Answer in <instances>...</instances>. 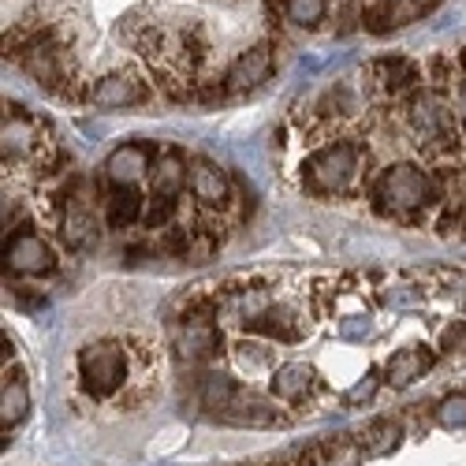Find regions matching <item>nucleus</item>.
I'll use <instances>...</instances> for the list:
<instances>
[{
    "instance_id": "9d476101",
    "label": "nucleus",
    "mask_w": 466,
    "mask_h": 466,
    "mask_svg": "<svg viewBox=\"0 0 466 466\" xmlns=\"http://www.w3.org/2000/svg\"><path fill=\"white\" fill-rule=\"evenodd\" d=\"M56 236L67 250H90L97 243V220L90 209V190H83L75 202H67V209L56 217Z\"/></svg>"
},
{
    "instance_id": "6ab92c4d",
    "label": "nucleus",
    "mask_w": 466,
    "mask_h": 466,
    "mask_svg": "<svg viewBox=\"0 0 466 466\" xmlns=\"http://www.w3.org/2000/svg\"><path fill=\"white\" fill-rule=\"evenodd\" d=\"M362 26H366L370 34H388V30L403 26V23H400V0H366Z\"/></svg>"
},
{
    "instance_id": "6e6552de",
    "label": "nucleus",
    "mask_w": 466,
    "mask_h": 466,
    "mask_svg": "<svg viewBox=\"0 0 466 466\" xmlns=\"http://www.w3.org/2000/svg\"><path fill=\"white\" fill-rule=\"evenodd\" d=\"M149 79H138L131 71H108L90 83V105L97 108H135L149 101Z\"/></svg>"
},
{
    "instance_id": "20e7f679",
    "label": "nucleus",
    "mask_w": 466,
    "mask_h": 466,
    "mask_svg": "<svg viewBox=\"0 0 466 466\" xmlns=\"http://www.w3.org/2000/svg\"><path fill=\"white\" fill-rule=\"evenodd\" d=\"M56 250L49 247L46 236H37L30 224L15 228L5 236V268L12 277H23V280H37V277H49L56 273Z\"/></svg>"
},
{
    "instance_id": "dca6fc26",
    "label": "nucleus",
    "mask_w": 466,
    "mask_h": 466,
    "mask_svg": "<svg viewBox=\"0 0 466 466\" xmlns=\"http://www.w3.org/2000/svg\"><path fill=\"white\" fill-rule=\"evenodd\" d=\"M26 410H30V388H26L23 370L12 366V370H5V392H0V433H5V441L26 418Z\"/></svg>"
},
{
    "instance_id": "9b49d317",
    "label": "nucleus",
    "mask_w": 466,
    "mask_h": 466,
    "mask_svg": "<svg viewBox=\"0 0 466 466\" xmlns=\"http://www.w3.org/2000/svg\"><path fill=\"white\" fill-rule=\"evenodd\" d=\"M153 157H157V153H153L146 142H127L120 149H112L108 161H105L108 187H135L153 168Z\"/></svg>"
},
{
    "instance_id": "1a4fd4ad",
    "label": "nucleus",
    "mask_w": 466,
    "mask_h": 466,
    "mask_svg": "<svg viewBox=\"0 0 466 466\" xmlns=\"http://www.w3.org/2000/svg\"><path fill=\"white\" fill-rule=\"evenodd\" d=\"M176 351L187 362H213L224 355V332L220 321H176Z\"/></svg>"
},
{
    "instance_id": "f257e3e1",
    "label": "nucleus",
    "mask_w": 466,
    "mask_h": 466,
    "mask_svg": "<svg viewBox=\"0 0 466 466\" xmlns=\"http://www.w3.org/2000/svg\"><path fill=\"white\" fill-rule=\"evenodd\" d=\"M377 168L370 157V138L355 131L329 135L314 146H306L299 183L309 198L325 202H347V198H366Z\"/></svg>"
},
{
    "instance_id": "39448f33",
    "label": "nucleus",
    "mask_w": 466,
    "mask_h": 466,
    "mask_svg": "<svg viewBox=\"0 0 466 466\" xmlns=\"http://www.w3.org/2000/svg\"><path fill=\"white\" fill-rule=\"evenodd\" d=\"M190 198L198 202V209H209V213H228V217H243L236 213V187H231V176L206 161V157H194L190 161Z\"/></svg>"
},
{
    "instance_id": "f03ea898",
    "label": "nucleus",
    "mask_w": 466,
    "mask_h": 466,
    "mask_svg": "<svg viewBox=\"0 0 466 466\" xmlns=\"http://www.w3.org/2000/svg\"><path fill=\"white\" fill-rule=\"evenodd\" d=\"M366 202L384 220H396L407 228H430L433 213L441 209V190H437L430 165L392 161V165L377 168V176L366 190Z\"/></svg>"
},
{
    "instance_id": "7ed1b4c3",
    "label": "nucleus",
    "mask_w": 466,
    "mask_h": 466,
    "mask_svg": "<svg viewBox=\"0 0 466 466\" xmlns=\"http://www.w3.org/2000/svg\"><path fill=\"white\" fill-rule=\"evenodd\" d=\"M75 373H79V392L90 403H108L131 380V347L120 339H90L75 355Z\"/></svg>"
},
{
    "instance_id": "0eeeda50",
    "label": "nucleus",
    "mask_w": 466,
    "mask_h": 466,
    "mask_svg": "<svg viewBox=\"0 0 466 466\" xmlns=\"http://www.w3.org/2000/svg\"><path fill=\"white\" fill-rule=\"evenodd\" d=\"M268 75H273V46L258 42V46L243 49L236 60H231V64L220 71V79H224V86H228V97H236V94H247V90L261 86Z\"/></svg>"
},
{
    "instance_id": "423d86ee",
    "label": "nucleus",
    "mask_w": 466,
    "mask_h": 466,
    "mask_svg": "<svg viewBox=\"0 0 466 466\" xmlns=\"http://www.w3.org/2000/svg\"><path fill=\"white\" fill-rule=\"evenodd\" d=\"M321 392H325V384L318 370L306 362H284V366H273V373H268V396L284 407H314Z\"/></svg>"
},
{
    "instance_id": "5701e85b",
    "label": "nucleus",
    "mask_w": 466,
    "mask_h": 466,
    "mask_svg": "<svg viewBox=\"0 0 466 466\" xmlns=\"http://www.w3.org/2000/svg\"><path fill=\"white\" fill-rule=\"evenodd\" d=\"M377 388H380V373H366L362 380H355V384L343 392V403H347V407H362V403H370V400L377 396Z\"/></svg>"
},
{
    "instance_id": "2eb2a0df",
    "label": "nucleus",
    "mask_w": 466,
    "mask_h": 466,
    "mask_svg": "<svg viewBox=\"0 0 466 466\" xmlns=\"http://www.w3.org/2000/svg\"><path fill=\"white\" fill-rule=\"evenodd\" d=\"M146 217V194L138 187H108L105 194V224L116 231L138 228Z\"/></svg>"
},
{
    "instance_id": "4be33fe9",
    "label": "nucleus",
    "mask_w": 466,
    "mask_h": 466,
    "mask_svg": "<svg viewBox=\"0 0 466 466\" xmlns=\"http://www.w3.org/2000/svg\"><path fill=\"white\" fill-rule=\"evenodd\" d=\"M336 332H339V339H347V343H359V339H366V336L373 332V318H370V314H347V318H339Z\"/></svg>"
},
{
    "instance_id": "aec40b11",
    "label": "nucleus",
    "mask_w": 466,
    "mask_h": 466,
    "mask_svg": "<svg viewBox=\"0 0 466 466\" xmlns=\"http://www.w3.org/2000/svg\"><path fill=\"white\" fill-rule=\"evenodd\" d=\"M421 295H425V288H414V284H407V280H396V284L380 288V302H384L388 309L414 306V302H421Z\"/></svg>"
},
{
    "instance_id": "412c9836",
    "label": "nucleus",
    "mask_w": 466,
    "mask_h": 466,
    "mask_svg": "<svg viewBox=\"0 0 466 466\" xmlns=\"http://www.w3.org/2000/svg\"><path fill=\"white\" fill-rule=\"evenodd\" d=\"M437 421L444 425V430H466V392H455V396L441 400Z\"/></svg>"
},
{
    "instance_id": "f3484780",
    "label": "nucleus",
    "mask_w": 466,
    "mask_h": 466,
    "mask_svg": "<svg viewBox=\"0 0 466 466\" xmlns=\"http://www.w3.org/2000/svg\"><path fill=\"white\" fill-rule=\"evenodd\" d=\"M403 444V421L396 418H380L373 421L366 433H359V448L366 459H384V455H392L396 448Z\"/></svg>"
},
{
    "instance_id": "f8f14e48",
    "label": "nucleus",
    "mask_w": 466,
    "mask_h": 466,
    "mask_svg": "<svg viewBox=\"0 0 466 466\" xmlns=\"http://www.w3.org/2000/svg\"><path fill=\"white\" fill-rule=\"evenodd\" d=\"M247 332H250V336H261V339H268V343H299V339L306 336L302 309L291 306V302H273Z\"/></svg>"
},
{
    "instance_id": "a211bd4d",
    "label": "nucleus",
    "mask_w": 466,
    "mask_h": 466,
    "mask_svg": "<svg viewBox=\"0 0 466 466\" xmlns=\"http://www.w3.org/2000/svg\"><path fill=\"white\" fill-rule=\"evenodd\" d=\"M277 15L299 23V26H321L329 15V0H277Z\"/></svg>"
},
{
    "instance_id": "4468645a",
    "label": "nucleus",
    "mask_w": 466,
    "mask_h": 466,
    "mask_svg": "<svg viewBox=\"0 0 466 466\" xmlns=\"http://www.w3.org/2000/svg\"><path fill=\"white\" fill-rule=\"evenodd\" d=\"M433 366H437L433 347H403V351H396L392 359L384 362V380L392 388H410L414 380H421Z\"/></svg>"
},
{
    "instance_id": "ddd939ff",
    "label": "nucleus",
    "mask_w": 466,
    "mask_h": 466,
    "mask_svg": "<svg viewBox=\"0 0 466 466\" xmlns=\"http://www.w3.org/2000/svg\"><path fill=\"white\" fill-rule=\"evenodd\" d=\"M190 183V165L183 161V153L176 146H161L149 168V194L161 198H183V190Z\"/></svg>"
}]
</instances>
